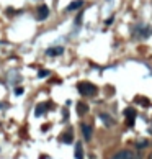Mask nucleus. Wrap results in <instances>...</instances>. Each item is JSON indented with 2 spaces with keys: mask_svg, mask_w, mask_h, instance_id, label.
Masks as SVG:
<instances>
[{
  "mask_svg": "<svg viewBox=\"0 0 152 159\" xmlns=\"http://www.w3.org/2000/svg\"><path fill=\"white\" fill-rule=\"evenodd\" d=\"M110 159H136L134 153L131 151V149H121V151L115 153Z\"/></svg>",
  "mask_w": 152,
  "mask_h": 159,
  "instance_id": "7ed1b4c3",
  "label": "nucleus"
},
{
  "mask_svg": "<svg viewBox=\"0 0 152 159\" xmlns=\"http://www.w3.org/2000/svg\"><path fill=\"white\" fill-rule=\"evenodd\" d=\"M61 141L62 143H65V144H70L74 141V134H72V131H65L62 136H61Z\"/></svg>",
  "mask_w": 152,
  "mask_h": 159,
  "instance_id": "6e6552de",
  "label": "nucleus"
},
{
  "mask_svg": "<svg viewBox=\"0 0 152 159\" xmlns=\"http://www.w3.org/2000/svg\"><path fill=\"white\" fill-rule=\"evenodd\" d=\"M77 112H79V115H80V117H82V115H85V113H87L88 112V105L87 103H83V102H80V103H77Z\"/></svg>",
  "mask_w": 152,
  "mask_h": 159,
  "instance_id": "f8f14e48",
  "label": "nucleus"
},
{
  "mask_svg": "<svg viewBox=\"0 0 152 159\" xmlns=\"http://www.w3.org/2000/svg\"><path fill=\"white\" fill-rule=\"evenodd\" d=\"M62 52H64L62 46H53V48H47V49L44 51V54L49 56V57H56V56H61Z\"/></svg>",
  "mask_w": 152,
  "mask_h": 159,
  "instance_id": "423d86ee",
  "label": "nucleus"
},
{
  "mask_svg": "<svg viewBox=\"0 0 152 159\" xmlns=\"http://www.w3.org/2000/svg\"><path fill=\"white\" fill-rule=\"evenodd\" d=\"M75 159H83V149H82V143L75 144Z\"/></svg>",
  "mask_w": 152,
  "mask_h": 159,
  "instance_id": "9b49d317",
  "label": "nucleus"
},
{
  "mask_svg": "<svg viewBox=\"0 0 152 159\" xmlns=\"http://www.w3.org/2000/svg\"><path fill=\"white\" fill-rule=\"evenodd\" d=\"M47 17H49V8H47V5H39L36 8V20L38 21L46 20Z\"/></svg>",
  "mask_w": 152,
  "mask_h": 159,
  "instance_id": "20e7f679",
  "label": "nucleus"
},
{
  "mask_svg": "<svg viewBox=\"0 0 152 159\" xmlns=\"http://www.w3.org/2000/svg\"><path fill=\"white\" fill-rule=\"evenodd\" d=\"M124 115H126V118H132V120H134L137 112H136V108H126L124 110Z\"/></svg>",
  "mask_w": 152,
  "mask_h": 159,
  "instance_id": "ddd939ff",
  "label": "nucleus"
},
{
  "mask_svg": "<svg viewBox=\"0 0 152 159\" xmlns=\"http://www.w3.org/2000/svg\"><path fill=\"white\" fill-rule=\"evenodd\" d=\"M132 33H134V35H137L139 38H147V36L152 35V28L147 26V25H139L137 28H134V30H132Z\"/></svg>",
  "mask_w": 152,
  "mask_h": 159,
  "instance_id": "f03ea898",
  "label": "nucleus"
},
{
  "mask_svg": "<svg viewBox=\"0 0 152 159\" xmlns=\"http://www.w3.org/2000/svg\"><path fill=\"white\" fill-rule=\"evenodd\" d=\"M77 90L80 92V95H83V97H95V95L98 94L97 85H93L92 82H87V80L79 82L77 84Z\"/></svg>",
  "mask_w": 152,
  "mask_h": 159,
  "instance_id": "f257e3e1",
  "label": "nucleus"
},
{
  "mask_svg": "<svg viewBox=\"0 0 152 159\" xmlns=\"http://www.w3.org/2000/svg\"><path fill=\"white\" fill-rule=\"evenodd\" d=\"M15 94H17V95H20V94H23V89H21V87H20V89L17 87V89H15Z\"/></svg>",
  "mask_w": 152,
  "mask_h": 159,
  "instance_id": "dca6fc26",
  "label": "nucleus"
},
{
  "mask_svg": "<svg viewBox=\"0 0 152 159\" xmlns=\"http://www.w3.org/2000/svg\"><path fill=\"white\" fill-rule=\"evenodd\" d=\"M83 7V0H74V2H70L67 8L65 10L67 12H75V10H79V8H82Z\"/></svg>",
  "mask_w": 152,
  "mask_h": 159,
  "instance_id": "0eeeda50",
  "label": "nucleus"
},
{
  "mask_svg": "<svg viewBox=\"0 0 152 159\" xmlns=\"http://www.w3.org/2000/svg\"><path fill=\"white\" fill-rule=\"evenodd\" d=\"M47 107H49V103H39L36 107V110H35V115H36V117H41L43 113H46V108Z\"/></svg>",
  "mask_w": 152,
  "mask_h": 159,
  "instance_id": "9d476101",
  "label": "nucleus"
},
{
  "mask_svg": "<svg viewBox=\"0 0 152 159\" xmlns=\"http://www.w3.org/2000/svg\"><path fill=\"white\" fill-rule=\"evenodd\" d=\"M149 159H152V154H150V156H149Z\"/></svg>",
  "mask_w": 152,
  "mask_h": 159,
  "instance_id": "f3484780",
  "label": "nucleus"
},
{
  "mask_svg": "<svg viewBox=\"0 0 152 159\" xmlns=\"http://www.w3.org/2000/svg\"><path fill=\"white\" fill-rule=\"evenodd\" d=\"M49 76V71H39L38 72V77H47Z\"/></svg>",
  "mask_w": 152,
  "mask_h": 159,
  "instance_id": "4468645a",
  "label": "nucleus"
},
{
  "mask_svg": "<svg viewBox=\"0 0 152 159\" xmlns=\"http://www.w3.org/2000/svg\"><path fill=\"white\" fill-rule=\"evenodd\" d=\"M150 76H152V72H150Z\"/></svg>",
  "mask_w": 152,
  "mask_h": 159,
  "instance_id": "a211bd4d",
  "label": "nucleus"
},
{
  "mask_svg": "<svg viewBox=\"0 0 152 159\" xmlns=\"http://www.w3.org/2000/svg\"><path fill=\"white\" fill-rule=\"evenodd\" d=\"M80 130H82V134H83V139H85V141H90V139H92V133H93L92 125L82 123V125H80Z\"/></svg>",
  "mask_w": 152,
  "mask_h": 159,
  "instance_id": "39448f33",
  "label": "nucleus"
},
{
  "mask_svg": "<svg viewBox=\"0 0 152 159\" xmlns=\"http://www.w3.org/2000/svg\"><path fill=\"white\" fill-rule=\"evenodd\" d=\"M144 146H147V141H139L137 143V148L139 149H144Z\"/></svg>",
  "mask_w": 152,
  "mask_h": 159,
  "instance_id": "2eb2a0df",
  "label": "nucleus"
},
{
  "mask_svg": "<svg viewBox=\"0 0 152 159\" xmlns=\"http://www.w3.org/2000/svg\"><path fill=\"white\" fill-rule=\"evenodd\" d=\"M100 118L103 120V123H105L106 126H113V125H115V120H113L110 115H106V113H100Z\"/></svg>",
  "mask_w": 152,
  "mask_h": 159,
  "instance_id": "1a4fd4ad",
  "label": "nucleus"
}]
</instances>
